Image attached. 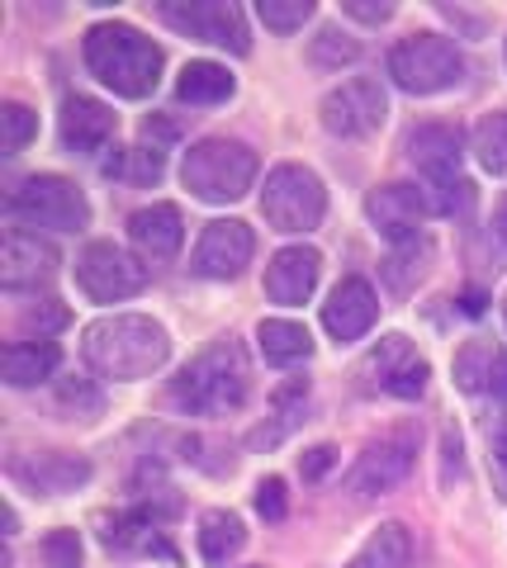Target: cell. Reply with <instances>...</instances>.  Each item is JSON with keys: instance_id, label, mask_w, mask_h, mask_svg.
Returning <instances> with one entry per match:
<instances>
[{"instance_id": "obj_1", "label": "cell", "mask_w": 507, "mask_h": 568, "mask_svg": "<svg viewBox=\"0 0 507 568\" xmlns=\"http://www.w3.org/2000/svg\"><path fill=\"white\" fill-rule=\"evenodd\" d=\"M81 355L100 379H148L166 365L171 336L162 323H152L143 313H114L85 327Z\"/></svg>"}, {"instance_id": "obj_2", "label": "cell", "mask_w": 507, "mask_h": 568, "mask_svg": "<svg viewBox=\"0 0 507 568\" xmlns=\"http://www.w3.org/2000/svg\"><path fill=\"white\" fill-rule=\"evenodd\" d=\"M81 52L91 77L124 100H148L156 91V81H162V48L133 24H119V20L91 24Z\"/></svg>"}, {"instance_id": "obj_3", "label": "cell", "mask_w": 507, "mask_h": 568, "mask_svg": "<svg viewBox=\"0 0 507 568\" xmlns=\"http://www.w3.org/2000/svg\"><path fill=\"white\" fill-rule=\"evenodd\" d=\"M252 388V365L247 351L233 336H223L209 351H200L176 379H171V403L190 417H229L247 403Z\"/></svg>"}, {"instance_id": "obj_4", "label": "cell", "mask_w": 507, "mask_h": 568, "mask_svg": "<svg viewBox=\"0 0 507 568\" xmlns=\"http://www.w3.org/2000/svg\"><path fill=\"white\" fill-rule=\"evenodd\" d=\"M181 181L204 204H233L256 181V152L247 142H233V138H204L185 152Z\"/></svg>"}, {"instance_id": "obj_5", "label": "cell", "mask_w": 507, "mask_h": 568, "mask_svg": "<svg viewBox=\"0 0 507 568\" xmlns=\"http://www.w3.org/2000/svg\"><path fill=\"white\" fill-rule=\"evenodd\" d=\"M389 77L398 91H408V95H436V91H450V85L465 81V58L442 33H413V39L394 43Z\"/></svg>"}, {"instance_id": "obj_6", "label": "cell", "mask_w": 507, "mask_h": 568, "mask_svg": "<svg viewBox=\"0 0 507 568\" xmlns=\"http://www.w3.org/2000/svg\"><path fill=\"white\" fill-rule=\"evenodd\" d=\"M6 209L14 223L48 227V233H81L91 223V204L67 175H29L6 200Z\"/></svg>"}, {"instance_id": "obj_7", "label": "cell", "mask_w": 507, "mask_h": 568, "mask_svg": "<svg viewBox=\"0 0 507 568\" xmlns=\"http://www.w3.org/2000/svg\"><path fill=\"white\" fill-rule=\"evenodd\" d=\"M261 213L275 233H313L327 213V190L308 166H275L261 190Z\"/></svg>"}, {"instance_id": "obj_8", "label": "cell", "mask_w": 507, "mask_h": 568, "mask_svg": "<svg viewBox=\"0 0 507 568\" xmlns=\"http://www.w3.org/2000/svg\"><path fill=\"white\" fill-rule=\"evenodd\" d=\"M156 14L185 33V39H200V43H214V48H229V52H247L252 48V33L247 20L233 0H162Z\"/></svg>"}, {"instance_id": "obj_9", "label": "cell", "mask_w": 507, "mask_h": 568, "mask_svg": "<svg viewBox=\"0 0 507 568\" xmlns=\"http://www.w3.org/2000/svg\"><path fill=\"white\" fill-rule=\"evenodd\" d=\"M77 284L95 298V304H119V298L143 294L148 265L138 256H129L124 246H114V242H91L77 261Z\"/></svg>"}, {"instance_id": "obj_10", "label": "cell", "mask_w": 507, "mask_h": 568, "mask_svg": "<svg viewBox=\"0 0 507 568\" xmlns=\"http://www.w3.org/2000/svg\"><path fill=\"white\" fill-rule=\"evenodd\" d=\"M318 114H323V129L327 133H337V138H365V133H375L379 123H384V114H389V100H384V85L379 81L352 77V81H342L337 91L323 95Z\"/></svg>"}, {"instance_id": "obj_11", "label": "cell", "mask_w": 507, "mask_h": 568, "mask_svg": "<svg viewBox=\"0 0 507 568\" xmlns=\"http://www.w3.org/2000/svg\"><path fill=\"white\" fill-rule=\"evenodd\" d=\"M413 455H417V436L413 432H394V436H379L365 446V455L356 459L352 469V493L356 497H375V493H389L408 478L413 469Z\"/></svg>"}, {"instance_id": "obj_12", "label": "cell", "mask_w": 507, "mask_h": 568, "mask_svg": "<svg viewBox=\"0 0 507 568\" xmlns=\"http://www.w3.org/2000/svg\"><path fill=\"white\" fill-rule=\"evenodd\" d=\"M252 252H256L252 227L242 223V219H219V223H209L204 233H200L195 271L204 280H237L252 265Z\"/></svg>"}, {"instance_id": "obj_13", "label": "cell", "mask_w": 507, "mask_h": 568, "mask_svg": "<svg viewBox=\"0 0 507 568\" xmlns=\"http://www.w3.org/2000/svg\"><path fill=\"white\" fill-rule=\"evenodd\" d=\"M365 213H371V223L394 246H404V242H417V223H423L427 213H436V200L417 185H379V190H371V200H365Z\"/></svg>"}, {"instance_id": "obj_14", "label": "cell", "mask_w": 507, "mask_h": 568, "mask_svg": "<svg viewBox=\"0 0 507 568\" xmlns=\"http://www.w3.org/2000/svg\"><path fill=\"white\" fill-rule=\"evenodd\" d=\"M427 361H417V351L408 346V336H384V342L365 355V379L379 384L394 398H417L427 388Z\"/></svg>"}, {"instance_id": "obj_15", "label": "cell", "mask_w": 507, "mask_h": 568, "mask_svg": "<svg viewBox=\"0 0 507 568\" xmlns=\"http://www.w3.org/2000/svg\"><path fill=\"white\" fill-rule=\"evenodd\" d=\"M58 246L43 242L39 233H24V227H10L6 233V252H0V280L6 290H29V284H43L58 275Z\"/></svg>"}, {"instance_id": "obj_16", "label": "cell", "mask_w": 507, "mask_h": 568, "mask_svg": "<svg viewBox=\"0 0 507 568\" xmlns=\"http://www.w3.org/2000/svg\"><path fill=\"white\" fill-rule=\"evenodd\" d=\"M375 317H379V298H375V290L365 280H342L337 290H332V298L323 304V327H327V336L332 342H361L365 332L375 327Z\"/></svg>"}, {"instance_id": "obj_17", "label": "cell", "mask_w": 507, "mask_h": 568, "mask_svg": "<svg viewBox=\"0 0 507 568\" xmlns=\"http://www.w3.org/2000/svg\"><path fill=\"white\" fill-rule=\"evenodd\" d=\"M318 275H323V256L313 246H285L275 252L266 265V294L271 304L280 308H300L304 298L318 290Z\"/></svg>"}, {"instance_id": "obj_18", "label": "cell", "mask_w": 507, "mask_h": 568, "mask_svg": "<svg viewBox=\"0 0 507 568\" xmlns=\"http://www.w3.org/2000/svg\"><path fill=\"white\" fill-rule=\"evenodd\" d=\"M129 237L148 265H166V261H176L185 242V219L176 204H148L129 219Z\"/></svg>"}, {"instance_id": "obj_19", "label": "cell", "mask_w": 507, "mask_h": 568, "mask_svg": "<svg viewBox=\"0 0 507 568\" xmlns=\"http://www.w3.org/2000/svg\"><path fill=\"white\" fill-rule=\"evenodd\" d=\"M10 474L20 478L24 488L33 493H48V497H58V493H77L85 478H91V465H85L81 455H62V450H43V455H20L10 465Z\"/></svg>"}, {"instance_id": "obj_20", "label": "cell", "mask_w": 507, "mask_h": 568, "mask_svg": "<svg viewBox=\"0 0 507 568\" xmlns=\"http://www.w3.org/2000/svg\"><path fill=\"white\" fill-rule=\"evenodd\" d=\"M408 156L427 181H460V133L450 123H417L408 133Z\"/></svg>"}, {"instance_id": "obj_21", "label": "cell", "mask_w": 507, "mask_h": 568, "mask_svg": "<svg viewBox=\"0 0 507 568\" xmlns=\"http://www.w3.org/2000/svg\"><path fill=\"white\" fill-rule=\"evenodd\" d=\"M58 129H62L67 152L91 156V152H100L104 142L114 138V110H110V104H100V100H91V95H72L62 104Z\"/></svg>"}, {"instance_id": "obj_22", "label": "cell", "mask_w": 507, "mask_h": 568, "mask_svg": "<svg viewBox=\"0 0 507 568\" xmlns=\"http://www.w3.org/2000/svg\"><path fill=\"white\" fill-rule=\"evenodd\" d=\"M58 346L52 342H10L6 355H0V375H6L10 388H33L52 379V369H58Z\"/></svg>"}, {"instance_id": "obj_23", "label": "cell", "mask_w": 507, "mask_h": 568, "mask_svg": "<svg viewBox=\"0 0 507 568\" xmlns=\"http://www.w3.org/2000/svg\"><path fill=\"white\" fill-rule=\"evenodd\" d=\"M408 564H413V536L398 521H384L379 530H371V540L346 559V568H408Z\"/></svg>"}, {"instance_id": "obj_24", "label": "cell", "mask_w": 507, "mask_h": 568, "mask_svg": "<svg viewBox=\"0 0 507 568\" xmlns=\"http://www.w3.org/2000/svg\"><path fill=\"white\" fill-rule=\"evenodd\" d=\"M256 342H261V355L271 365H294V361H308L313 351V336L304 323H290V317H266L256 327Z\"/></svg>"}, {"instance_id": "obj_25", "label": "cell", "mask_w": 507, "mask_h": 568, "mask_svg": "<svg viewBox=\"0 0 507 568\" xmlns=\"http://www.w3.org/2000/svg\"><path fill=\"white\" fill-rule=\"evenodd\" d=\"M247 545V526H242L237 511H204L200 517V555L209 564H229V555Z\"/></svg>"}, {"instance_id": "obj_26", "label": "cell", "mask_w": 507, "mask_h": 568, "mask_svg": "<svg viewBox=\"0 0 507 568\" xmlns=\"http://www.w3.org/2000/svg\"><path fill=\"white\" fill-rule=\"evenodd\" d=\"M233 71L229 67H219V62H190L181 71V81H176V95L185 104H223L233 95Z\"/></svg>"}, {"instance_id": "obj_27", "label": "cell", "mask_w": 507, "mask_h": 568, "mask_svg": "<svg viewBox=\"0 0 507 568\" xmlns=\"http://www.w3.org/2000/svg\"><path fill=\"white\" fill-rule=\"evenodd\" d=\"M304 398H308V379H290L285 388H275V426H261L252 432V446H275V440H285L294 426L304 417Z\"/></svg>"}, {"instance_id": "obj_28", "label": "cell", "mask_w": 507, "mask_h": 568, "mask_svg": "<svg viewBox=\"0 0 507 568\" xmlns=\"http://www.w3.org/2000/svg\"><path fill=\"white\" fill-rule=\"evenodd\" d=\"M475 156L488 175H507V114H488L475 129Z\"/></svg>"}, {"instance_id": "obj_29", "label": "cell", "mask_w": 507, "mask_h": 568, "mask_svg": "<svg viewBox=\"0 0 507 568\" xmlns=\"http://www.w3.org/2000/svg\"><path fill=\"white\" fill-rule=\"evenodd\" d=\"M427 256H432V246H427V242H404V246H398V252L384 261V280H389V290L404 294L408 284L423 275V261H427Z\"/></svg>"}, {"instance_id": "obj_30", "label": "cell", "mask_w": 507, "mask_h": 568, "mask_svg": "<svg viewBox=\"0 0 507 568\" xmlns=\"http://www.w3.org/2000/svg\"><path fill=\"white\" fill-rule=\"evenodd\" d=\"M256 14L266 29L294 33V29H304V20L313 14V0H256Z\"/></svg>"}, {"instance_id": "obj_31", "label": "cell", "mask_w": 507, "mask_h": 568, "mask_svg": "<svg viewBox=\"0 0 507 568\" xmlns=\"http://www.w3.org/2000/svg\"><path fill=\"white\" fill-rule=\"evenodd\" d=\"M33 133H39V114H33L29 104H6V110H0V142H6V152L29 148Z\"/></svg>"}, {"instance_id": "obj_32", "label": "cell", "mask_w": 507, "mask_h": 568, "mask_svg": "<svg viewBox=\"0 0 507 568\" xmlns=\"http://www.w3.org/2000/svg\"><path fill=\"white\" fill-rule=\"evenodd\" d=\"M356 58H361V43L352 39V33H342V29H323L318 39H313V62L318 67H346Z\"/></svg>"}, {"instance_id": "obj_33", "label": "cell", "mask_w": 507, "mask_h": 568, "mask_svg": "<svg viewBox=\"0 0 507 568\" xmlns=\"http://www.w3.org/2000/svg\"><path fill=\"white\" fill-rule=\"evenodd\" d=\"M67 323H72V313H67V304H58V298H43V304H33L20 313V327L24 332H39V342L52 332H62Z\"/></svg>"}, {"instance_id": "obj_34", "label": "cell", "mask_w": 507, "mask_h": 568, "mask_svg": "<svg viewBox=\"0 0 507 568\" xmlns=\"http://www.w3.org/2000/svg\"><path fill=\"white\" fill-rule=\"evenodd\" d=\"M43 555L52 568H81V540L77 530H52V536L43 540Z\"/></svg>"}, {"instance_id": "obj_35", "label": "cell", "mask_w": 507, "mask_h": 568, "mask_svg": "<svg viewBox=\"0 0 507 568\" xmlns=\"http://www.w3.org/2000/svg\"><path fill=\"white\" fill-rule=\"evenodd\" d=\"M494 361H498V355L488 351V346H469L460 361H456L460 384H465V388H484V384H488V369H479V365H494Z\"/></svg>"}, {"instance_id": "obj_36", "label": "cell", "mask_w": 507, "mask_h": 568, "mask_svg": "<svg viewBox=\"0 0 507 568\" xmlns=\"http://www.w3.org/2000/svg\"><path fill=\"white\" fill-rule=\"evenodd\" d=\"M58 398H62V407H77V417H91V413H100V394L85 379H62V388H58Z\"/></svg>"}, {"instance_id": "obj_37", "label": "cell", "mask_w": 507, "mask_h": 568, "mask_svg": "<svg viewBox=\"0 0 507 568\" xmlns=\"http://www.w3.org/2000/svg\"><path fill=\"white\" fill-rule=\"evenodd\" d=\"M285 484H280V478H261L256 484V511L266 521H285Z\"/></svg>"}, {"instance_id": "obj_38", "label": "cell", "mask_w": 507, "mask_h": 568, "mask_svg": "<svg viewBox=\"0 0 507 568\" xmlns=\"http://www.w3.org/2000/svg\"><path fill=\"white\" fill-rule=\"evenodd\" d=\"M436 190H442V194H436V213H465L469 204H475V185H469L465 175H460V181L436 185Z\"/></svg>"}, {"instance_id": "obj_39", "label": "cell", "mask_w": 507, "mask_h": 568, "mask_svg": "<svg viewBox=\"0 0 507 568\" xmlns=\"http://www.w3.org/2000/svg\"><path fill=\"white\" fill-rule=\"evenodd\" d=\"M342 10L352 14V20H365V24H384L394 14L389 0H379V6H375V0H342Z\"/></svg>"}, {"instance_id": "obj_40", "label": "cell", "mask_w": 507, "mask_h": 568, "mask_svg": "<svg viewBox=\"0 0 507 568\" xmlns=\"http://www.w3.org/2000/svg\"><path fill=\"white\" fill-rule=\"evenodd\" d=\"M488 446H494V474H498V488H503V497H507V417L494 426Z\"/></svg>"}, {"instance_id": "obj_41", "label": "cell", "mask_w": 507, "mask_h": 568, "mask_svg": "<svg viewBox=\"0 0 507 568\" xmlns=\"http://www.w3.org/2000/svg\"><path fill=\"white\" fill-rule=\"evenodd\" d=\"M332 465H337V450H332V446H313L300 469H304V478H323Z\"/></svg>"}, {"instance_id": "obj_42", "label": "cell", "mask_w": 507, "mask_h": 568, "mask_svg": "<svg viewBox=\"0 0 507 568\" xmlns=\"http://www.w3.org/2000/svg\"><path fill=\"white\" fill-rule=\"evenodd\" d=\"M488 388H494V394L507 403V355H498V361H494V375H488Z\"/></svg>"}, {"instance_id": "obj_43", "label": "cell", "mask_w": 507, "mask_h": 568, "mask_svg": "<svg viewBox=\"0 0 507 568\" xmlns=\"http://www.w3.org/2000/svg\"><path fill=\"white\" fill-rule=\"evenodd\" d=\"M494 233L507 242V194H503V200H498V209H494Z\"/></svg>"}, {"instance_id": "obj_44", "label": "cell", "mask_w": 507, "mask_h": 568, "mask_svg": "<svg viewBox=\"0 0 507 568\" xmlns=\"http://www.w3.org/2000/svg\"><path fill=\"white\" fill-rule=\"evenodd\" d=\"M503 308H507V304H503Z\"/></svg>"}]
</instances>
